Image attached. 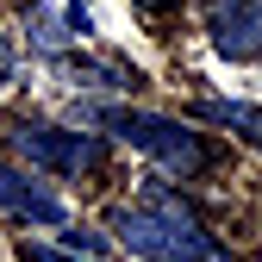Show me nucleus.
I'll return each mask as SVG.
<instances>
[{
	"instance_id": "obj_4",
	"label": "nucleus",
	"mask_w": 262,
	"mask_h": 262,
	"mask_svg": "<svg viewBox=\"0 0 262 262\" xmlns=\"http://www.w3.org/2000/svg\"><path fill=\"white\" fill-rule=\"evenodd\" d=\"M0 212H13L25 225H69V206L31 169H13V162H0Z\"/></svg>"
},
{
	"instance_id": "obj_5",
	"label": "nucleus",
	"mask_w": 262,
	"mask_h": 262,
	"mask_svg": "<svg viewBox=\"0 0 262 262\" xmlns=\"http://www.w3.org/2000/svg\"><path fill=\"white\" fill-rule=\"evenodd\" d=\"M212 50L231 62L262 56V0H212Z\"/></svg>"
},
{
	"instance_id": "obj_7",
	"label": "nucleus",
	"mask_w": 262,
	"mask_h": 262,
	"mask_svg": "<svg viewBox=\"0 0 262 262\" xmlns=\"http://www.w3.org/2000/svg\"><path fill=\"white\" fill-rule=\"evenodd\" d=\"M200 119L231 125V131H244V138L262 144V106H244V100H200Z\"/></svg>"
},
{
	"instance_id": "obj_2",
	"label": "nucleus",
	"mask_w": 262,
	"mask_h": 262,
	"mask_svg": "<svg viewBox=\"0 0 262 262\" xmlns=\"http://www.w3.org/2000/svg\"><path fill=\"white\" fill-rule=\"evenodd\" d=\"M94 119H106L113 125V138L131 144V150H144L156 169H169L181 181H193L212 162V150L200 144V131H187L181 119H162V113H138V106H94Z\"/></svg>"
},
{
	"instance_id": "obj_1",
	"label": "nucleus",
	"mask_w": 262,
	"mask_h": 262,
	"mask_svg": "<svg viewBox=\"0 0 262 262\" xmlns=\"http://www.w3.org/2000/svg\"><path fill=\"white\" fill-rule=\"evenodd\" d=\"M113 231L144 262H225V250L206 237V225L193 219V206L181 193H169V187H150L138 206H119Z\"/></svg>"
},
{
	"instance_id": "obj_9",
	"label": "nucleus",
	"mask_w": 262,
	"mask_h": 262,
	"mask_svg": "<svg viewBox=\"0 0 262 262\" xmlns=\"http://www.w3.org/2000/svg\"><path fill=\"white\" fill-rule=\"evenodd\" d=\"M25 262H88V256H69V250H50V244H25Z\"/></svg>"
},
{
	"instance_id": "obj_8",
	"label": "nucleus",
	"mask_w": 262,
	"mask_h": 262,
	"mask_svg": "<svg viewBox=\"0 0 262 262\" xmlns=\"http://www.w3.org/2000/svg\"><path fill=\"white\" fill-rule=\"evenodd\" d=\"M62 250H69V256H88V262H113V244L94 231V225H62Z\"/></svg>"
},
{
	"instance_id": "obj_3",
	"label": "nucleus",
	"mask_w": 262,
	"mask_h": 262,
	"mask_svg": "<svg viewBox=\"0 0 262 262\" xmlns=\"http://www.w3.org/2000/svg\"><path fill=\"white\" fill-rule=\"evenodd\" d=\"M7 144L31 162V169H50V175H81V169H100V138L94 131H62V125H31L19 119L7 131Z\"/></svg>"
},
{
	"instance_id": "obj_6",
	"label": "nucleus",
	"mask_w": 262,
	"mask_h": 262,
	"mask_svg": "<svg viewBox=\"0 0 262 262\" xmlns=\"http://www.w3.org/2000/svg\"><path fill=\"white\" fill-rule=\"evenodd\" d=\"M62 75H69V88H88V94L138 88V69H125V62H62Z\"/></svg>"
},
{
	"instance_id": "obj_10",
	"label": "nucleus",
	"mask_w": 262,
	"mask_h": 262,
	"mask_svg": "<svg viewBox=\"0 0 262 262\" xmlns=\"http://www.w3.org/2000/svg\"><path fill=\"white\" fill-rule=\"evenodd\" d=\"M62 25H69L75 38H88V31H94V19H88V7H69V13H62Z\"/></svg>"
},
{
	"instance_id": "obj_11",
	"label": "nucleus",
	"mask_w": 262,
	"mask_h": 262,
	"mask_svg": "<svg viewBox=\"0 0 262 262\" xmlns=\"http://www.w3.org/2000/svg\"><path fill=\"white\" fill-rule=\"evenodd\" d=\"M0 75H13V44H7V31H0Z\"/></svg>"
}]
</instances>
